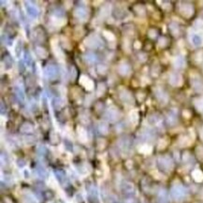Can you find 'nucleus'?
Listing matches in <instances>:
<instances>
[{
	"label": "nucleus",
	"instance_id": "nucleus-1",
	"mask_svg": "<svg viewBox=\"0 0 203 203\" xmlns=\"http://www.w3.org/2000/svg\"><path fill=\"white\" fill-rule=\"evenodd\" d=\"M170 194H171V197L174 200L181 201L185 198L186 192H185V187L181 184L178 183V184H175L172 185L171 190H170Z\"/></svg>",
	"mask_w": 203,
	"mask_h": 203
},
{
	"label": "nucleus",
	"instance_id": "nucleus-2",
	"mask_svg": "<svg viewBox=\"0 0 203 203\" xmlns=\"http://www.w3.org/2000/svg\"><path fill=\"white\" fill-rule=\"evenodd\" d=\"M158 166L162 170L166 172H169L173 169V162L170 157L165 155L158 158Z\"/></svg>",
	"mask_w": 203,
	"mask_h": 203
},
{
	"label": "nucleus",
	"instance_id": "nucleus-3",
	"mask_svg": "<svg viewBox=\"0 0 203 203\" xmlns=\"http://www.w3.org/2000/svg\"><path fill=\"white\" fill-rule=\"evenodd\" d=\"M121 189L126 197H133V195L135 194V186L130 182H123V184L121 185Z\"/></svg>",
	"mask_w": 203,
	"mask_h": 203
},
{
	"label": "nucleus",
	"instance_id": "nucleus-4",
	"mask_svg": "<svg viewBox=\"0 0 203 203\" xmlns=\"http://www.w3.org/2000/svg\"><path fill=\"white\" fill-rule=\"evenodd\" d=\"M100 39H99V38L97 37V36H96V35H94V34H92V35H90L88 38H86L85 39V40H84V44L88 47V48H90V49H96V48H97L98 46H99V44H100Z\"/></svg>",
	"mask_w": 203,
	"mask_h": 203
},
{
	"label": "nucleus",
	"instance_id": "nucleus-5",
	"mask_svg": "<svg viewBox=\"0 0 203 203\" xmlns=\"http://www.w3.org/2000/svg\"><path fill=\"white\" fill-rule=\"evenodd\" d=\"M119 115H120V112H119L118 109L115 108V107H112V108H110L107 111V112L105 114V117L110 122H115L119 118Z\"/></svg>",
	"mask_w": 203,
	"mask_h": 203
},
{
	"label": "nucleus",
	"instance_id": "nucleus-6",
	"mask_svg": "<svg viewBox=\"0 0 203 203\" xmlns=\"http://www.w3.org/2000/svg\"><path fill=\"white\" fill-rule=\"evenodd\" d=\"M80 83L88 91H92L94 89V82L93 81L88 78L87 76L85 75H81V78H80Z\"/></svg>",
	"mask_w": 203,
	"mask_h": 203
},
{
	"label": "nucleus",
	"instance_id": "nucleus-7",
	"mask_svg": "<svg viewBox=\"0 0 203 203\" xmlns=\"http://www.w3.org/2000/svg\"><path fill=\"white\" fill-rule=\"evenodd\" d=\"M88 15H89V13H88L87 9L84 8L79 7L74 10V16L81 21H85L88 18Z\"/></svg>",
	"mask_w": 203,
	"mask_h": 203
},
{
	"label": "nucleus",
	"instance_id": "nucleus-8",
	"mask_svg": "<svg viewBox=\"0 0 203 203\" xmlns=\"http://www.w3.org/2000/svg\"><path fill=\"white\" fill-rule=\"evenodd\" d=\"M25 8H26V12L27 14L31 17V18H37L39 15V9L37 8V7L35 5H31L29 2L25 3Z\"/></svg>",
	"mask_w": 203,
	"mask_h": 203
},
{
	"label": "nucleus",
	"instance_id": "nucleus-9",
	"mask_svg": "<svg viewBox=\"0 0 203 203\" xmlns=\"http://www.w3.org/2000/svg\"><path fill=\"white\" fill-rule=\"evenodd\" d=\"M45 72H46L47 77L51 80H55L57 77V73H58L56 68L53 65H48L45 68Z\"/></svg>",
	"mask_w": 203,
	"mask_h": 203
},
{
	"label": "nucleus",
	"instance_id": "nucleus-10",
	"mask_svg": "<svg viewBox=\"0 0 203 203\" xmlns=\"http://www.w3.org/2000/svg\"><path fill=\"white\" fill-rule=\"evenodd\" d=\"M51 45H52V49H53V51H54L55 56L61 60V59L63 58V53H62V51L60 50V48H59V46H58L57 40H56L55 39H52V43H51Z\"/></svg>",
	"mask_w": 203,
	"mask_h": 203
},
{
	"label": "nucleus",
	"instance_id": "nucleus-11",
	"mask_svg": "<svg viewBox=\"0 0 203 203\" xmlns=\"http://www.w3.org/2000/svg\"><path fill=\"white\" fill-rule=\"evenodd\" d=\"M117 70H118V73H119L120 75H122V76H127V75H128L129 72H130V66H129L128 63H126V62H122V63L118 66Z\"/></svg>",
	"mask_w": 203,
	"mask_h": 203
},
{
	"label": "nucleus",
	"instance_id": "nucleus-12",
	"mask_svg": "<svg viewBox=\"0 0 203 203\" xmlns=\"http://www.w3.org/2000/svg\"><path fill=\"white\" fill-rule=\"evenodd\" d=\"M169 82L171 85L173 86H179L182 84L183 82V78L180 74L178 73H174V74H171L170 78H169Z\"/></svg>",
	"mask_w": 203,
	"mask_h": 203
},
{
	"label": "nucleus",
	"instance_id": "nucleus-13",
	"mask_svg": "<svg viewBox=\"0 0 203 203\" xmlns=\"http://www.w3.org/2000/svg\"><path fill=\"white\" fill-rule=\"evenodd\" d=\"M121 99L124 101V103H128V104H133L134 100L132 97V95L128 91V90H124L121 95H120Z\"/></svg>",
	"mask_w": 203,
	"mask_h": 203
},
{
	"label": "nucleus",
	"instance_id": "nucleus-14",
	"mask_svg": "<svg viewBox=\"0 0 203 203\" xmlns=\"http://www.w3.org/2000/svg\"><path fill=\"white\" fill-rule=\"evenodd\" d=\"M157 203H169V196L165 189H161L157 195Z\"/></svg>",
	"mask_w": 203,
	"mask_h": 203
},
{
	"label": "nucleus",
	"instance_id": "nucleus-15",
	"mask_svg": "<svg viewBox=\"0 0 203 203\" xmlns=\"http://www.w3.org/2000/svg\"><path fill=\"white\" fill-rule=\"evenodd\" d=\"M194 8L191 5L189 4H185L182 8H181V12L183 15L186 16V17H190L193 14Z\"/></svg>",
	"mask_w": 203,
	"mask_h": 203
},
{
	"label": "nucleus",
	"instance_id": "nucleus-16",
	"mask_svg": "<svg viewBox=\"0 0 203 203\" xmlns=\"http://www.w3.org/2000/svg\"><path fill=\"white\" fill-rule=\"evenodd\" d=\"M88 192H89V196H88L89 203H99L98 199H97V195H96V191L95 188L89 189Z\"/></svg>",
	"mask_w": 203,
	"mask_h": 203
},
{
	"label": "nucleus",
	"instance_id": "nucleus-17",
	"mask_svg": "<svg viewBox=\"0 0 203 203\" xmlns=\"http://www.w3.org/2000/svg\"><path fill=\"white\" fill-rule=\"evenodd\" d=\"M21 132L22 133H24V134H29V133H32L33 130H34V128L33 126L30 124V123H24L23 125H22L21 128H20Z\"/></svg>",
	"mask_w": 203,
	"mask_h": 203
},
{
	"label": "nucleus",
	"instance_id": "nucleus-18",
	"mask_svg": "<svg viewBox=\"0 0 203 203\" xmlns=\"http://www.w3.org/2000/svg\"><path fill=\"white\" fill-rule=\"evenodd\" d=\"M55 177H56V179L58 180V182H59L60 184H64V183L67 181L66 173H65L63 170L57 169V170L55 171Z\"/></svg>",
	"mask_w": 203,
	"mask_h": 203
},
{
	"label": "nucleus",
	"instance_id": "nucleus-19",
	"mask_svg": "<svg viewBox=\"0 0 203 203\" xmlns=\"http://www.w3.org/2000/svg\"><path fill=\"white\" fill-rule=\"evenodd\" d=\"M52 23L55 26H61L66 23V20H64V18H60V15H55L52 17Z\"/></svg>",
	"mask_w": 203,
	"mask_h": 203
},
{
	"label": "nucleus",
	"instance_id": "nucleus-20",
	"mask_svg": "<svg viewBox=\"0 0 203 203\" xmlns=\"http://www.w3.org/2000/svg\"><path fill=\"white\" fill-rule=\"evenodd\" d=\"M119 146L121 148V150L123 151H128L129 150V147H130V140L128 138H122L120 141H119Z\"/></svg>",
	"mask_w": 203,
	"mask_h": 203
},
{
	"label": "nucleus",
	"instance_id": "nucleus-21",
	"mask_svg": "<svg viewBox=\"0 0 203 203\" xmlns=\"http://www.w3.org/2000/svg\"><path fill=\"white\" fill-rule=\"evenodd\" d=\"M78 135H79V138L81 142H85L87 140V132L81 127H78Z\"/></svg>",
	"mask_w": 203,
	"mask_h": 203
},
{
	"label": "nucleus",
	"instance_id": "nucleus-22",
	"mask_svg": "<svg viewBox=\"0 0 203 203\" xmlns=\"http://www.w3.org/2000/svg\"><path fill=\"white\" fill-rule=\"evenodd\" d=\"M192 176H193L194 180L198 183H200L203 181V172L200 169H195L192 172Z\"/></svg>",
	"mask_w": 203,
	"mask_h": 203
},
{
	"label": "nucleus",
	"instance_id": "nucleus-23",
	"mask_svg": "<svg viewBox=\"0 0 203 203\" xmlns=\"http://www.w3.org/2000/svg\"><path fill=\"white\" fill-rule=\"evenodd\" d=\"M202 37L200 34H193L192 35V42L195 46H200L202 44Z\"/></svg>",
	"mask_w": 203,
	"mask_h": 203
},
{
	"label": "nucleus",
	"instance_id": "nucleus-24",
	"mask_svg": "<svg viewBox=\"0 0 203 203\" xmlns=\"http://www.w3.org/2000/svg\"><path fill=\"white\" fill-rule=\"evenodd\" d=\"M37 173L42 179H46L48 177V173H47L46 169L43 167H41V166H38L37 167Z\"/></svg>",
	"mask_w": 203,
	"mask_h": 203
},
{
	"label": "nucleus",
	"instance_id": "nucleus-25",
	"mask_svg": "<svg viewBox=\"0 0 203 203\" xmlns=\"http://www.w3.org/2000/svg\"><path fill=\"white\" fill-rule=\"evenodd\" d=\"M36 54H37V55L39 56L40 58H46L47 55H48L47 51H46L44 48H42V47H37V48H36Z\"/></svg>",
	"mask_w": 203,
	"mask_h": 203
},
{
	"label": "nucleus",
	"instance_id": "nucleus-26",
	"mask_svg": "<svg viewBox=\"0 0 203 203\" xmlns=\"http://www.w3.org/2000/svg\"><path fill=\"white\" fill-rule=\"evenodd\" d=\"M110 12H111V6L110 5H105V6L102 7V8L100 10V16L105 18V17L109 16Z\"/></svg>",
	"mask_w": 203,
	"mask_h": 203
},
{
	"label": "nucleus",
	"instance_id": "nucleus-27",
	"mask_svg": "<svg viewBox=\"0 0 203 203\" xmlns=\"http://www.w3.org/2000/svg\"><path fill=\"white\" fill-rule=\"evenodd\" d=\"M173 64H174V67H175V68H184V66H185V60H184L183 57L178 56V57H176V58L174 59Z\"/></svg>",
	"mask_w": 203,
	"mask_h": 203
},
{
	"label": "nucleus",
	"instance_id": "nucleus-28",
	"mask_svg": "<svg viewBox=\"0 0 203 203\" xmlns=\"http://www.w3.org/2000/svg\"><path fill=\"white\" fill-rule=\"evenodd\" d=\"M98 130L101 134L103 135H107L109 132V126L105 123H101L98 127Z\"/></svg>",
	"mask_w": 203,
	"mask_h": 203
},
{
	"label": "nucleus",
	"instance_id": "nucleus-29",
	"mask_svg": "<svg viewBox=\"0 0 203 203\" xmlns=\"http://www.w3.org/2000/svg\"><path fill=\"white\" fill-rule=\"evenodd\" d=\"M103 36L109 40V41H114L115 40V36L112 33V32H110V31H103Z\"/></svg>",
	"mask_w": 203,
	"mask_h": 203
},
{
	"label": "nucleus",
	"instance_id": "nucleus-30",
	"mask_svg": "<svg viewBox=\"0 0 203 203\" xmlns=\"http://www.w3.org/2000/svg\"><path fill=\"white\" fill-rule=\"evenodd\" d=\"M139 152L142 153V154H150V153L152 152V147L149 146V145H147V144H144V145H142V146L139 148Z\"/></svg>",
	"mask_w": 203,
	"mask_h": 203
},
{
	"label": "nucleus",
	"instance_id": "nucleus-31",
	"mask_svg": "<svg viewBox=\"0 0 203 203\" xmlns=\"http://www.w3.org/2000/svg\"><path fill=\"white\" fill-rule=\"evenodd\" d=\"M85 60L88 63H94L95 61H96V56L94 54H87L85 55Z\"/></svg>",
	"mask_w": 203,
	"mask_h": 203
},
{
	"label": "nucleus",
	"instance_id": "nucleus-32",
	"mask_svg": "<svg viewBox=\"0 0 203 203\" xmlns=\"http://www.w3.org/2000/svg\"><path fill=\"white\" fill-rule=\"evenodd\" d=\"M106 91V87H105V84L104 83H99L98 84V87H97V91H96V94L97 96H102Z\"/></svg>",
	"mask_w": 203,
	"mask_h": 203
},
{
	"label": "nucleus",
	"instance_id": "nucleus-33",
	"mask_svg": "<svg viewBox=\"0 0 203 203\" xmlns=\"http://www.w3.org/2000/svg\"><path fill=\"white\" fill-rule=\"evenodd\" d=\"M156 96H157V98H158L159 100L161 99V96H162V98H163V101H167V99H168L167 95H166L163 91H157V92H156Z\"/></svg>",
	"mask_w": 203,
	"mask_h": 203
},
{
	"label": "nucleus",
	"instance_id": "nucleus-34",
	"mask_svg": "<svg viewBox=\"0 0 203 203\" xmlns=\"http://www.w3.org/2000/svg\"><path fill=\"white\" fill-rule=\"evenodd\" d=\"M50 138H51V142H52L53 144H56V143H58V141H59V137H58V135H57L56 133H52Z\"/></svg>",
	"mask_w": 203,
	"mask_h": 203
},
{
	"label": "nucleus",
	"instance_id": "nucleus-35",
	"mask_svg": "<svg viewBox=\"0 0 203 203\" xmlns=\"http://www.w3.org/2000/svg\"><path fill=\"white\" fill-rule=\"evenodd\" d=\"M55 108H57V109L62 108V106L64 105L63 100H62L61 98H56V99L55 100Z\"/></svg>",
	"mask_w": 203,
	"mask_h": 203
},
{
	"label": "nucleus",
	"instance_id": "nucleus-36",
	"mask_svg": "<svg viewBox=\"0 0 203 203\" xmlns=\"http://www.w3.org/2000/svg\"><path fill=\"white\" fill-rule=\"evenodd\" d=\"M97 71L100 74H105L107 72V67L104 66V65H98L97 66Z\"/></svg>",
	"mask_w": 203,
	"mask_h": 203
},
{
	"label": "nucleus",
	"instance_id": "nucleus-37",
	"mask_svg": "<svg viewBox=\"0 0 203 203\" xmlns=\"http://www.w3.org/2000/svg\"><path fill=\"white\" fill-rule=\"evenodd\" d=\"M130 119H131V122L136 124L138 122V113L136 112H132L130 113Z\"/></svg>",
	"mask_w": 203,
	"mask_h": 203
},
{
	"label": "nucleus",
	"instance_id": "nucleus-38",
	"mask_svg": "<svg viewBox=\"0 0 203 203\" xmlns=\"http://www.w3.org/2000/svg\"><path fill=\"white\" fill-rule=\"evenodd\" d=\"M196 106L200 111H203V98L196 101Z\"/></svg>",
	"mask_w": 203,
	"mask_h": 203
},
{
	"label": "nucleus",
	"instance_id": "nucleus-39",
	"mask_svg": "<svg viewBox=\"0 0 203 203\" xmlns=\"http://www.w3.org/2000/svg\"><path fill=\"white\" fill-rule=\"evenodd\" d=\"M124 203H137L134 197H126Z\"/></svg>",
	"mask_w": 203,
	"mask_h": 203
},
{
	"label": "nucleus",
	"instance_id": "nucleus-40",
	"mask_svg": "<svg viewBox=\"0 0 203 203\" xmlns=\"http://www.w3.org/2000/svg\"><path fill=\"white\" fill-rule=\"evenodd\" d=\"M109 203H119L118 202V199H116L115 196L112 195L111 197H109Z\"/></svg>",
	"mask_w": 203,
	"mask_h": 203
},
{
	"label": "nucleus",
	"instance_id": "nucleus-41",
	"mask_svg": "<svg viewBox=\"0 0 203 203\" xmlns=\"http://www.w3.org/2000/svg\"><path fill=\"white\" fill-rule=\"evenodd\" d=\"M25 202L26 203H37V201L32 198V197H30V196H26L25 197Z\"/></svg>",
	"mask_w": 203,
	"mask_h": 203
},
{
	"label": "nucleus",
	"instance_id": "nucleus-42",
	"mask_svg": "<svg viewBox=\"0 0 203 203\" xmlns=\"http://www.w3.org/2000/svg\"><path fill=\"white\" fill-rule=\"evenodd\" d=\"M5 202L6 203H13L9 199H5Z\"/></svg>",
	"mask_w": 203,
	"mask_h": 203
},
{
	"label": "nucleus",
	"instance_id": "nucleus-43",
	"mask_svg": "<svg viewBox=\"0 0 203 203\" xmlns=\"http://www.w3.org/2000/svg\"><path fill=\"white\" fill-rule=\"evenodd\" d=\"M201 137H202V138H203V130L201 131Z\"/></svg>",
	"mask_w": 203,
	"mask_h": 203
}]
</instances>
